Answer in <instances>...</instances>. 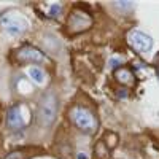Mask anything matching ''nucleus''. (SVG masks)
Listing matches in <instances>:
<instances>
[{
    "label": "nucleus",
    "instance_id": "nucleus-1",
    "mask_svg": "<svg viewBox=\"0 0 159 159\" xmlns=\"http://www.w3.org/2000/svg\"><path fill=\"white\" fill-rule=\"evenodd\" d=\"M56 116H57V97L52 92H48L40 99L38 103V111H37L38 123L43 127H49L56 121Z\"/></svg>",
    "mask_w": 159,
    "mask_h": 159
},
{
    "label": "nucleus",
    "instance_id": "nucleus-2",
    "mask_svg": "<svg viewBox=\"0 0 159 159\" xmlns=\"http://www.w3.org/2000/svg\"><path fill=\"white\" fill-rule=\"evenodd\" d=\"M0 25L2 29L13 35V37H18V35H22L27 29V19H25L22 15H19L18 11H5L2 18H0Z\"/></svg>",
    "mask_w": 159,
    "mask_h": 159
},
{
    "label": "nucleus",
    "instance_id": "nucleus-3",
    "mask_svg": "<svg viewBox=\"0 0 159 159\" xmlns=\"http://www.w3.org/2000/svg\"><path fill=\"white\" fill-rule=\"evenodd\" d=\"M70 119L80 130L84 132V134H92L97 127V121H96L94 115L84 107H73L70 110Z\"/></svg>",
    "mask_w": 159,
    "mask_h": 159
},
{
    "label": "nucleus",
    "instance_id": "nucleus-4",
    "mask_svg": "<svg viewBox=\"0 0 159 159\" xmlns=\"http://www.w3.org/2000/svg\"><path fill=\"white\" fill-rule=\"evenodd\" d=\"M30 119V111L29 108L22 103H18V105H13V107L8 110V115H7V126L13 130V132H18V130H22L25 129Z\"/></svg>",
    "mask_w": 159,
    "mask_h": 159
},
{
    "label": "nucleus",
    "instance_id": "nucleus-5",
    "mask_svg": "<svg viewBox=\"0 0 159 159\" xmlns=\"http://www.w3.org/2000/svg\"><path fill=\"white\" fill-rule=\"evenodd\" d=\"M127 42L139 52H148L153 48V38L142 30H132L127 35Z\"/></svg>",
    "mask_w": 159,
    "mask_h": 159
},
{
    "label": "nucleus",
    "instance_id": "nucleus-6",
    "mask_svg": "<svg viewBox=\"0 0 159 159\" xmlns=\"http://www.w3.org/2000/svg\"><path fill=\"white\" fill-rule=\"evenodd\" d=\"M91 24H92V19L84 11H73L69 18V30L72 34H78L89 29Z\"/></svg>",
    "mask_w": 159,
    "mask_h": 159
},
{
    "label": "nucleus",
    "instance_id": "nucleus-7",
    "mask_svg": "<svg viewBox=\"0 0 159 159\" xmlns=\"http://www.w3.org/2000/svg\"><path fill=\"white\" fill-rule=\"evenodd\" d=\"M16 57L21 62H29V64H42L46 61V56L38 48H34V46H22L18 51Z\"/></svg>",
    "mask_w": 159,
    "mask_h": 159
},
{
    "label": "nucleus",
    "instance_id": "nucleus-8",
    "mask_svg": "<svg viewBox=\"0 0 159 159\" xmlns=\"http://www.w3.org/2000/svg\"><path fill=\"white\" fill-rule=\"evenodd\" d=\"M115 76H116L118 81L123 83V84H132L134 83V75H132V72L129 69L121 67V69L115 70Z\"/></svg>",
    "mask_w": 159,
    "mask_h": 159
},
{
    "label": "nucleus",
    "instance_id": "nucleus-9",
    "mask_svg": "<svg viewBox=\"0 0 159 159\" xmlns=\"http://www.w3.org/2000/svg\"><path fill=\"white\" fill-rule=\"evenodd\" d=\"M27 75L30 76V80L34 83H37V84H43L45 83V72H43V69H40V67H37V65H32V67H29V70H27Z\"/></svg>",
    "mask_w": 159,
    "mask_h": 159
},
{
    "label": "nucleus",
    "instance_id": "nucleus-10",
    "mask_svg": "<svg viewBox=\"0 0 159 159\" xmlns=\"http://www.w3.org/2000/svg\"><path fill=\"white\" fill-rule=\"evenodd\" d=\"M113 7L119 8L121 11H124V10H129L130 11L132 8H135V3H132V2H115Z\"/></svg>",
    "mask_w": 159,
    "mask_h": 159
},
{
    "label": "nucleus",
    "instance_id": "nucleus-11",
    "mask_svg": "<svg viewBox=\"0 0 159 159\" xmlns=\"http://www.w3.org/2000/svg\"><path fill=\"white\" fill-rule=\"evenodd\" d=\"M5 159H27V154H25L24 151H13Z\"/></svg>",
    "mask_w": 159,
    "mask_h": 159
},
{
    "label": "nucleus",
    "instance_id": "nucleus-12",
    "mask_svg": "<svg viewBox=\"0 0 159 159\" xmlns=\"http://www.w3.org/2000/svg\"><path fill=\"white\" fill-rule=\"evenodd\" d=\"M61 10H62V7H61L59 3H54V5L51 7V13H49V16L56 18L57 15H61Z\"/></svg>",
    "mask_w": 159,
    "mask_h": 159
},
{
    "label": "nucleus",
    "instance_id": "nucleus-13",
    "mask_svg": "<svg viewBox=\"0 0 159 159\" xmlns=\"http://www.w3.org/2000/svg\"><path fill=\"white\" fill-rule=\"evenodd\" d=\"M119 62H123V61H121V59H111V61H110V65H111V69H116Z\"/></svg>",
    "mask_w": 159,
    "mask_h": 159
},
{
    "label": "nucleus",
    "instance_id": "nucleus-14",
    "mask_svg": "<svg viewBox=\"0 0 159 159\" xmlns=\"http://www.w3.org/2000/svg\"><path fill=\"white\" fill-rule=\"evenodd\" d=\"M78 159H89V157H88V154H84V153H78Z\"/></svg>",
    "mask_w": 159,
    "mask_h": 159
}]
</instances>
